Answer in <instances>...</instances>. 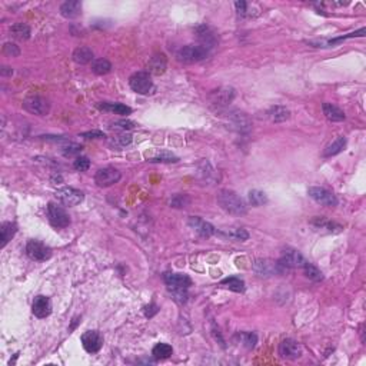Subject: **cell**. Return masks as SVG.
I'll use <instances>...</instances> for the list:
<instances>
[{"label":"cell","mask_w":366,"mask_h":366,"mask_svg":"<svg viewBox=\"0 0 366 366\" xmlns=\"http://www.w3.org/2000/svg\"><path fill=\"white\" fill-rule=\"evenodd\" d=\"M60 15L66 19H76L82 15V3L79 0H69L60 6Z\"/></svg>","instance_id":"cell-18"},{"label":"cell","mask_w":366,"mask_h":366,"mask_svg":"<svg viewBox=\"0 0 366 366\" xmlns=\"http://www.w3.org/2000/svg\"><path fill=\"white\" fill-rule=\"evenodd\" d=\"M237 339H239L240 345L246 349H254L258 343V335L254 332H240L237 335Z\"/></svg>","instance_id":"cell-33"},{"label":"cell","mask_w":366,"mask_h":366,"mask_svg":"<svg viewBox=\"0 0 366 366\" xmlns=\"http://www.w3.org/2000/svg\"><path fill=\"white\" fill-rule=\"evenodd\" d=\"M82 345L85 347L86 352L96 353L103 346V338L97 330H87L82 335Z\"/></svg>","instance_id":"cell-13"},{"label":"cell","mask_w":366,"mask_h":366,"mask_svg":"<svg viewBox=\"0 0 366 366\" xmlns=\"http://www.w3.org/2000/svg\"><path fill=\"white\" fill-rule=\"evenodd\" d=\"M2 75H3V76L13 75V70H12L10 67H3V69H2Z\"/></svg>","instance_id":"cell-49"},{"label":"cell","mask_w":366,"mask_h":366,"mask_svg":"<svg viewBox=\"0 0 366 366\" xmlns=\"http://www.w3.org/2000/svg\"><path fill=\"white\" fill-rule=\"evenodd\" d=\"M166 66H168V62H166L165 55H155L148 62V73L158 76L163 75L166 72Z\"/></svg>","instance_id":"cell-20"},{"label":"cell","mask_w":366,"mask_h":366,"mask_svg":"<svg viewBox=\"0 0 366 366\" xmlns=\"http://www.w3.org/2000/svg\"><path fill=\"white\" fill-rule=\"evenodd\" d=\"M220 285L227 288V289H230V291L237 292V293L245 291V282L242 279H239V278H233V276L223 279V281L220 282Z\"/></svg>","instance_id":"cell-35"},{"label":"cell","mask_w":366,"mask_h":366,"mask_svg":"<svg viewBox=\"0 0 366 366\" xmlns=\"http://www.w3.org/2000/svg\"><path fill=\"white\" fill-rule=\"evenodd\" d=\"M114 128H120L123 131H131V129H135L136 128V123L131 122V120H119L113 125Z\"/></svg>","instance_id":"cell-44"},{"label":"cell","mask_w":366,"mask_h":366,"mask_svg":"<svg viewBox=\"0 0 366 366\" xmlns=\"http://www.w3.org/2000/svg\"><path fill=\"white\" fill-rule=\"evenodd\" d=\"M129 86L133 92L138 94H148L153 89V82H152L151 75L148 72H138L131 76L129 79Z\"/></svg>","instance_id":"cell-5"},{"label":"cell","mask_w":366,"mask_h":366,"mask_svg":"<svg viewBox=\"0 0 366 366\" xmlns=\"http://www.w3.org/2000/svg\"><path fill=\"white\" fill-rule=\"evenodd\" d=\"M73 168L79 172H85L90 168V160L85 158V156H80V158H76L75 163H73Z\"/></svg>","instance_id":"cell-41"},{"label":"cell","mask_w":366,"mask_h":366,"mask_svg":"<svg viewBox=\"0 0 366 366\" xmlns=\"http://www.w3.org/2000/svg\"><path fill=\"white\" fill-rule=\"evenodd\" d=\"M16 232H18V226H16V223H12V222H5V223H2V227H0L2 245H0V246L5 248V246L12 240V237L16 235Z\"/></svg>","instance_id":"cell-27"},{"label":"cell","mask_w":366,"mask_h":366,"mask_svg":"<svg viewBox=\"0 0 366 366\" xmlns=\"http://www.w3.org/2000/svg\"><path fill=\"white\" fill-rule=\"evenodd\" d=\"M26 254L32 261L45 262L47 259H50L52 249L45 243L39 242V240H29L28 245H26Z\"/></svg>","instance_id":"cell-7"},{"label":"cell","mask_w":366,"mask_h":366,"mask_svg":"<svg viewBox=\"0 0 366 366\" xmlns=\"http://www.w3.org/2000/svg\"><path fill=\"white\" fill-rule=\"evenodd\" d=\"M308 195H309L316 203L323 205V206L333 207L338 205V197L335 196L332 192H329L328 189L319 188V186H312L308 190Z\"/></svg>","instance_id":"cell-11"},{"label":"cell","mask_w":366,"mask_h":366,"mask_svg":"<svg viewBox=\"0 0 366 366\" xmlns=\"http://www.w3.org/2000/svg\"><path fill=\"white\" fill-rule=\"evenodd\" d=\"M217 203L229 215L240 216L248 212V206L243 199L229 189H223L217 193Z\"/></svg>","instance_id":"cell-2"},{"label":"cell","mask_w":366,"mask_h":366,"mask_svg":"<svg viewBox=\"0 0 366 366\" xmlns=\"http://www.w3.org/2000/svg\"><path fill=\"white\" fill-rule=\"evenodd\" d=\"M345 148H346V139H345L343 136H339L336 141L333 142V143H330L328 148L325 149L323 156H325V158L335 156V155H338V153H340V152L343 151Z\"/></svg>","instance_id":"cell-29"},{"label":"cell","mask_w":366,"mask_h":366,"mask_svg":"<svg viewBox=\"0 0 366 366\" xmlns=\"http://www.w3.org/2000/svg\"><path fill=\"white\" fill-rule=\"evenodd\" d=\"M30 33H32V30L29 28V25L23 22H18V23L12 25V28H10V36L18 40H28L30 38Z\"/></svg>","instance_id":"cell-26"},{"label":"cell","mask_w":366,"mask_h":366,"mask_svg":"<svg viewBox=\"0 0 366 366\" xmlns=\"http://www.w3.org/2000/svg\"><path fill=\"white\" fill-rule=\"evenodd\" d=\"M172 353H173V347L168 345V343H158L152 350V355L158 360L168 359V357L172 356Z\"/></svg>","instance_id":"cell-32"},{"label":"cell","mask_w":366,"mask_h":366,"mask_svg":"<svg viewBox=\"0 0 366 366\" xmlns=\"http://www.w3.org/2000/svg\"><path fill=\"white\" fill-rule=\"evenodd\" d=\"M268 117L271 119V122L273 123H281L288 120L291 117V110L285 106H272L268 112Z\"/></svg>","instance_id":"cell-22"},{"label":"cell","mask_w":366,"mask_h":366,"mask_svg":"<svg viewBox=\"0 0 366 366\" xmlns=\"http://www.w3.org/2000/svg\"><path fill=\"white\" fill-rule=\"evenodd\" d=\"M188 225L193 232H196L197 235L202 236V237H210V236L216 233V229L213 227V225H210L209 222L203 220L199 216H190L188 220Z\"/></svg>","instance_id":"cell-14"},{"label":"cell","mask_w":366,"mask_h":366,"mask_svg":"<svg viewBox=\"0 0 366 366\" xmlns=\"http://www.w3.org/2000/svg\"><path fill=\"white\" fill-rule=\"evenodd\" d=\"M178 158H175L172 153H168V152H160L158 153L156 156H153L149 162H176Z\"/></svg>","instance_id":"cell-42"},{"label":"cell","mask_w":366,"mask_h":366,"mask_svg":"<svg viewBox=\"0 0 366 366\" xmlns=\"http://www.w3.org/2000/svg\"><path fill=\"white\" fill-rule=\"evenodd\" d=\"M190 203V199L188 195H175L170 199V206L172 207H186Z\"/></svg>","instance_id":"cell-39"},{"label":"cell","mask_w":366,"mask_h":366,"mask_svg":"<svg viewBox=\"0 0 366 366\" xmlns=\"http://www.w3.org/2000/svg\"><path fill=\"white\" fill-rule=\"evenodd\" d=\"M32 312L35 316H38L40 319L43 318H47L50 313H52V303H50V299L47 296H36L35 301L32 303Z\"/></svg>","instance_id":"cell-17"},{"label":"cell","mask_w":366,"mask_h":366,"mask_svg":"<svg viewBox=\"0 0 366 366\" xmlns=\"http://www.w3.org/2000/svg\"><path fill=\"white\" fill-rule=\"evenodd\" d=\"M235 94L233 87L225 86V87H219L217 90H213L210 94V100H212V103L217 104V106H226L235 99Z\"/></svg>","instance_id":"cell-16"},{"label":"cell","mask_w":366,"mask_h":366,"mask_svg":"<svg viewBox=\"0 0 366 366\" xmlns=\"http://www.w3.org/2000/svg\"><path fill=\"white\" fill-rule=\"evenodd\" d=\"M83 149L82 145H77V143H69L67 146L63 148V155L65 156H75V155H79L80 152Z\"/></svg>","instance_id":"cell-40"},{"label":"cell","mask_w":366,"mask_h":366,"mask_svg":"<svg viewBox=\"0 0 366 366\" xmlns=\"http://www.w3.org/2000/svg\"><path fill=\"white\" fill-rule=\"evenodd\" d=\"M279 355L283 359L295 360V359L301 357L302 347L296 340H293V339H285V340H282L281 345H279Z\"/></svg>","instance_id":"cell-15"},{"label":"cell","mask_w":366,"mask_h":366,"mask_svg":"<svg viewBox=\"0 0 366 366\" xmlns=\"http://www.w3.org/2000/svg\"><path fill=\"white\" fill-rule=\"evenodd\" d=\"M132 143V135L131 133H120V135H116L112 139V145L114 148H125L128 145Z\"/></svg>","instance_id":"cell-37"},{"label":"cell","mask_w":366,"mask_h":366,"mask_svg":"<svg viewBox=\"0 0 366 366\" xmlns=\"http://www.w3.org/2000/svg\"><path fill=\"white\" fill-rule=\"evenodd\" d=\"M122 178L120 172L114 168H103L99 169L94 175V182L99 188H109L114 183H117Z\"/></svg>","instance_id":"cell-8"},{"label":"cell","mask_w":366,"mask_h":366,"mask_svg":"<svg viewBox=\"0 0 366 366\" xmlns=\"http://www.w3.org/2000/svg\"><path fill=\"white\" fill-rule=\"evenodd\" d=\"M92 72L99 76L107 75L112 72V63L107 59H96L92 65Z\"/></svg>","instance_id":"cell-31"},{"label":"cell","mask_w":366,"mask_h":366,"mask_svg":"<svg viewBox=\"0 0 366 366\" xmlns=\"http://www.w3.org/2000/svg\"><path fill=\"white\" fill-rule=\"evenodd\" d=\"M309 223L315 226L316 229H323V230H328V232H340L342 230V226L329 220L328 217H322V216H316V217L310 219Z\"/></svg>","instance_id":"cell-21"},{"label":"cell","mask_w":366,"mask_h":366,"mask_svg":"<svg viewBox=\"0 0 366 366\" xmlns=\"http://www.w3.org/2000/svg\"><path fill=\"white\" fill-rule=\"evenodd\" d=\"M209 56V49L203 45H188L180 47L176 53L179 62L182 63H197Z\"/></svg>","instance_id":"cell-3"},{"label":"cell","mask_w":366,"mask_h":366,"mask_svg":"<svg viewBox=\"0 0 366 366\" xmlns=\"http://www.w3.org/2000/svg\"><path fill=\"white\" fill-rule=\"evenodd\" d=\"M286 268H283L279 262H273L271 259H258L254 263V271L259 276L269 278L276 273H282Z\"/></svg>","instance_id":"cell-10"},{"label":"cell","mask_w":366,"mask_h":366,"mask_svg":"<svg viewBox=\"0 0 366 366\" xmlns=\"http://www.w3.org/2000/svg\"><path fill=\"white\" fill-rule=\"evenodd\" d=\"M235 8H236V10H237V15H239V16L245 18V16L248 15V3H246V2H243V0H240V2H236Z\"/></svg>","instance_id":"cell-46"},{"label":"cell","mask_w":366,"mask_h":366,"mask_svg":"<svg viewBox=\"0 0 366 366\" xmlns=\"http://www.w3.org/2000/svg\"><path fill=\"white\" fill-rule=\"evenodd\" d=\"M23 107L25 110H28L32 114L36 116H46L47 113L50 112V103L47 102V99L42 97V96H29L23 100Z\"/></svg>","instance_id":"cell-4"},{"label":"cell","mask_w":366,"mask_h":366,"mask_svg":"<svg viewBox=\"0 0 366 366\" xmlns=\"http://www.w3.org/2000/svg\"><path fill=\"white\" fill-rule=\"evenodd\" d=\"M82 138H86V139H103V138H106V136H104L103 132L92 131V132H85V133H82Z\"/></svg>","instance_id":"cell-45"},{"label":"cell","mask_w":366,"mask_h":366,"mask_svg":"<svg viewBox=\"0 0 366 366\" xmlns=\"http://www.w3.org/2000/svg\"><path fill=\"white\" fill-rule=\"evenodd\" d=\"M322 110H323V114L326 116V119L330 122H343L345 120L343 110H340L335 104L323 103L322 104Z\"/></svg>","instance_id":"cell-23"},{"label":"cell","mask_w":366,"mask_h":366,"mask_svg":"<svg viewBox=\"0 0 366 366\" xmlns=\"http://www.w3.org/2000/svg\"><path fill=\"white\" fill-rule=\"evenodd\" d=\"M47 217H49V222L55 227H67L70 225V217L67 215V212L56 203H49Z\"/></svg>","instance_id":"cell-9"},{"label":"cell","mask_w":366,"mask_h":366,"mask_svg":"<svg viewBox=\"0 0 366 366\" xmlns=\"http://www.w3.org/2000/svg\"><path fill=\"white\" fill-rule=\"evenodd\" d=\"M306 262L308 261L303 258V255L298 251H295V249H285L282 252L281 261H279V263L286 269L288 268H301L302 269Z\"/></svg>","instance_id":"cell-12"},{"label":"cell","mask_w":366,"mask_h":366,"mask_svg":"<svg viewBox=\"0 0 366 366\" xmlns=\"http://www.w3.org/2000/svg\"><path fill=\"white\" fill-rule=\"evenodd\" d=\"M163 281L166 283L168 289L172 292L175 301H178L179 303H185L188 301V289L192 285V281H190L188 275L166 272L163 275Z\"/></svg>","instance_id":"cell-1"},{"label":"cell","mask_w":366,"mask_h":366,"mask_svg":"<svg viewBox=\"0 0 366 366\" xmlns=\"http://www.w3.org/2000/svg\"><path fill=\"white\" fill-rule=\"evenodd\" d=\"M158 310H159V308L155 303H151V305L145 306V315H146V318H152L158 313Z\"/></svg>","instance_id":"cell-47"},{"label":"cell","mask_w":366,"mask_h":366,"mask_svg":"<svg viewBox=\"0 0 366 366\" xmlns=\"http://www.w3.org/2000/svg\"><path fill=\"white\" fill-rule=\"evenodd\" d=\"M225 235L227 237H230V239H235V240H240V242H245V240H248L249 239V233H248V230H245V229H229L227 232H225Z\"/></svg>","instance_id":"cell-38"},{"label":"cell","mask_w":366,"mask_h":366,"mask_svg":"<svg viewBox=\"0 0 366 366\" xmlns=\"http://www.w3.org/2000/svg\"><path fill=\"white\" fill-rule=\"evenodd\" d=\"M97 107L100 110H107V112H113L116 114H131L132 113L131 107L122 103H99Z\"/></svg>","instance_id":"cell-30"},{"label":"cell","mask_w":366,"mask_h":366,"mask_svg":"<svg viewBox=\"0 0 366 366\" xmlns=\"http://www.w3.org/2000/svg\"><path fill=\"white\" fill-rule=\"evenodd\" d=\"M302 269H303V272H305V275H306V278H309L310 281L319 282L323 279V275H322V272H320L316 266H313L312 263L306 262L305 263V266H303Z\"/></svg>","instance_id":"cell-36"},{"label":"cell","mask_w":366,"mask_h":366,"mask_svg":"<svg viewBox=\"0 0 366 366\" xmlns=\"http://www.w3.org/2000/svg\"><path fill=\"white\" fill-rule=\"evenodd\" d=\"M56 197L62 205L70 207L77 206L79 203H82L83 199H85V195H83V192H80L77 189L66 186V188H62L57 190Z\"/></svg>","instance_id":"cell-6"},{"label":"cell","mask_w":366,"mask_h":366,"mask_svg":"<svg viewBox=\"0 0 366 366\" xmlns=\"http://www.w3.org/2000/svg\"><path fill=\"white\" fill-rule=\"evenodd\" d=\"M72 57H73V60H75L77 65H87V63H90L93 60L94 55L93 50L90 47L80 46L73 52Z\"/></svg>","instance_id":"cell-24"},{"label":"cell","mask_w":366,"mask_h":366,"mask_svg":"<svg viewBox=\"0 0 366 366\" xmlns=\"http://www.w3.org/2000/svg\"><path fill=\"white\" fill-rule=\"evenodd\" d=\"M366 30L365 28H360L357 32H352V33H347L345 36H340V38H336V39H332V40H328V42H325V43H312V45H316V47H328V46H333V45H336L339 42H342V40H346V39H352V38H362V36H365Z\"/></svg>","instance_id":"cell-28"},{"label":"cell","mask_w":366,"mask_h":366,"mask_svg":"<svg viewBox=\"0 0 366 366\" xmlns=\"http://www.w3.org/2000/svg\"><path fill=\"white\" fill-rule=\"evenodd\" d=\"M229 122L232 123V126L239 132H248L252 128V123L249 120V117L242 112L229 113Z\"/></svg>","instance_id":"cell-19"},{"label":"cell","mask_w":366,"mask_h":366,"mask_svg":"<svg viewBox=\"0 0 366 366\" xmlns=\"http://www.w3.org/2000/svg\"><path fill=\"white\" fill-rule=\"evenodd\" d=\"M197 38L202 40L203 46H206L207 49L213 47V45L216 43V35L213 33V30L206 26V25H202L196 29Z\"/></svg>","instance_id":"cell-25"},{"label":"cell","mask_w":366,"mask_h":366,"mask_svg":"<svg viewBox=\"0 0 366 366\" xmlns=\"http://www.w3.org/2000/svg\"><path fill=\"white\" fill-rule=\"evenodd\" d=\"M3 53L10 57H16L20 55V49L15 43H6L3 46Z\"/></svg>","instance_id":"cell-43"},{"label":"cell","mask_w":366,"mask_h":366,"mask_svg":"<svg viewBox=\"0 0 366 366\" xmlns=\"http://www.w3.org/2000/svg\"><path fill=\"white\" fill-rule=\"evenodd\" d=\"M248 197H249V202H251L252 206L259 207L268 203V196H266V193L262 192V190H258V189L251 190L249 195H248Z\"/></svg>","instance_id":"cell-34"},{"label":"cell","mask_w":366,"mask_h":366,"mask_svg":"<svg viewBox=\"0 0 366 366\" xmlns=\"http://www.w3.org/2000/svg\"><path fill=\"white\" fill-rule=\"evenodd\" d=\"M45 141H53V142H63L66 141L65 138H57V136H43Z\"/></svg>","instance_id":"cell-48"}]
</instances>
